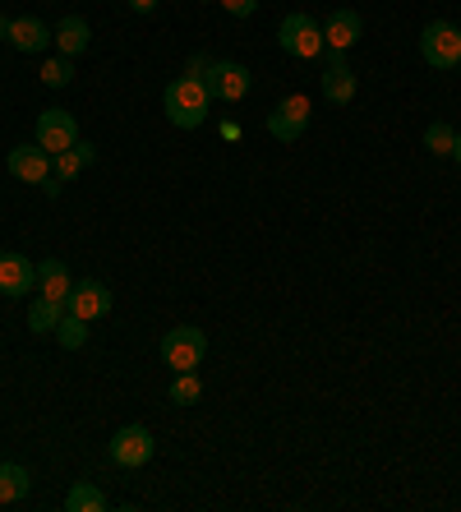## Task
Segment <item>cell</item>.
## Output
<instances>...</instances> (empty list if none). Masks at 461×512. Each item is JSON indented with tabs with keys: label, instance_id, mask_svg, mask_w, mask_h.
I'll list each match as a JSON object with an SVG mask.
<instances>
[{
	"label": "cell",
	"instance_id": "4dcf8cb0",
	"mask_svg": "<svg viewBox=\"0 0 461 512\" xmlns=\"http://www.w3.org/2000/svg\"><path fill=\"white\" fill-rule=\"evenodd\" d=\"M457 28H461V24H457Z\"/></svg>",
	"mask_w": 461,
	"mask_h": 512
},
{
	"label": "cell",
	"instance_id": "e0dca14e",
	"mask_svg": "<svg viewBox=\"0 0 461 512\" xmlns=\"http://www.w3.org/2000/svg\"><path fill=\"white\" fill-rule=\"evenodd\" d=\"M93 162H97L93 143H74V148H65V153L51 157V176H56V180H74L83 167H93Z\"/></svg>",
	"mask_w": 461,
	"mask_h": 512
},
{
	"label": "cell",
	"instance_id": "5bb4252c",
	"mask_svg": "<svg viewBox=\"0 0 461 512\" xmlns=\"http://www.w3.org/2000/svg\"><path fill=\"white\" fill-rule=\"evenodd\" d=\"M51 42L60 47V56H83V51H88V42H93V28H88V19H83V14H65V19L51 28Z\"/></svg>",
	"mask_w": 461,
	"mask_h": 512
},
{
	"label": "cell",
	"instance_id": "603a6c76",
	"mask_svg": "<svg viewBox=\"0 0 461 512\" xmlns=\"http://www.w3.org/2000/svg\"><path fill=\"white\" fill-rule=\"evenodd\" d=\"M452 143H457V130H452L448 120H434V125L425 130V148L434 157H452Z\"/></svg>",
	"mask_w": 461,
	"mask_h": 512
},
{
	"label": "cell",
	"instance_id": "ac0fdd59",
	"mask_svg": "<svg viewBox=\"0 0 461 512\" xmlns=\"http://www.w3.org/2000/svg\"><path fill=\"white\" fill-rule=\"evenodd\" d=\"M65 319V300H51V296H37L28 305V333H56V323Z\"/></svg>",
	"mask_w": 461,
	"mask_h": 512
},
{
	"label": "cell",
	"instance_id": "484cf974",
	"mask_svg": "<svg viewBox=\"0 0 461 512\" xmlns=\"http://www.w3.org/2000/svg\"><path fill=\"white\" fill-rule=\"evenodd\" d=\"M208 65H213V60L203 56V51H194V56H190V74H194V79H203V74H208Z\"/></svg>",
	"mask_w": 461,
	"mask_h": 512
},
{
	"label": "cell",
	"instance_id": "9a60e30c",
	"mask_svg": "<svg viewBox=\"0 0 461 512\" xmlns=\"http://www.w3.org/2000/svg\"><path fill=\"white\" fill-rule=\"evenodd\" d=\"M10 47L24 51V56H37V51L51 47V28L37 19V14H24V19H14L10 24Z\"/></svg>",
	"mask_w": 461,
	"mask_h": 512
},
{
	"label": "cell",
	"instance_id": "7402d4cb",
	"mask_svg": "<svg viewBox=\"0 0 461 512\" xmlns=\"http://www.w3.org/2000/svg\"><path fill=\"white\" fill-rule=\"evenodd\" d=\"M56 342L65 346V351H79V346L88 342V319H79V314L65 310V319L56 323Z\"/></svg>",
	"mask_w": 461,
	"mask_h": 512
},
{
	"label": "cell",
	"instance_id": "8992f818",
	"mask_svg": "<svg viewBox=\"0 0 461 512\" xmlns=\"http://www.w3.org/2000/svg\"><path fill=\"white\" fill-rule=\"evenodd\" d=\"M157 453V439L148 425H120L111 434V462L116 466H148Z\"/></svg>",
	"mask_w": 461,
	"mask_h": 512
},
{
	"label": "cell",
	"instance_id": "30bf717a",
	"mask_svg": "<svg viewBox=\"0 0 461 512\" xmlns=\"http://www.w3.org/2000/svg\"><path fill=\"white\" fill-rule=\"evenodd\" d=\"M323 97L332 107L355 102V70L346 65V51H328V60H323Z\"/></svg>",
	"mask_w": 461,
	"mask_h": 512
},
{
	"label": "cell",
	"instance_id": "6da1fadb",
	"mask_svg": "<svg viewBox=\"0 0 461 512\" xmlns=\"http://www.w3.org/2000/svg\"><path fill=\"white\" fill-rule=\"evenodd\" d=\"M162 111L176 130H199L203 120H208V111H213V93H208L203 79L180 74V79H171V84L162 88Z\"/></svg>",
	"mask_w": 461,
	"mask_h": 512
},
{
	"label": "cell",
	"instance_id": "4fadbf2b",
	"mask_svg": "<svg viewBox=\"0 0 461 512\" xmlns=\"http://www.w3.org/2000/svg\"><path fill=\"white\" fill-rule=\"evenodd\" d=\"M360 33H365V24H360V14L355 10H332L328 24H323V42H328V51H351L355 42H360Z\"/></svg>",
	"mask_w": 461,
	"mask_h": 512
},
{
	"label": "cell",
	"instance_id": "7c38bea8",
	"mask_svg": "<svg viewBox=\"0 0 461 512\" xmlns=\"http://www.w3.org/2000/svg\"><path fill=\"white\" fill-rule=\"evenodd\" d=\"M37 286V263L24 259V254H0V296H28Z\"/></svg>",
	"mask_w": 461,
	"mask_h": 512
},
{
	"label": "cell",
	"instance_id": "f1b7e54d",
	"mask_svg": "<svg viewBox=\"0 0 461 512\" xmlns=\"http://www.w3.org/2000/svg\"><path fill=\"white\" fill-rule=\"evenodd\" d=\"M452 162L461 167V130H457V143H452Z\"/></svg>",
	"mask_w": 461,
	"mask_h": 512
},
{
	"label": "cell",
	"instance_id": "ffe728a7",
	"mask_svg": "<svg viewBox=\"0 0 461 512\" xmlns=\"http://www.w3.org/2000/svg\"><path fill=\"white\" fill-rule=\"evenodd\" d=\"M65 508H70V512H102V508H107V494H102L97 485H83V480H79V485L65 494Z\"/></svg>",
	"mask_w": 461,
	"mask_h": 512
},
{
	"label": "cell",
	"instance_id": "4316f807",
	"mask_svg": "<svg viewBox=\"0 0 461 512\" xmlns=\"http://www.w3.org/2000/svg\"><path fill=\"white\" fill-rule=\"evenodd\" d=\"M157 5H162V0H130V10H134V14H153Z\"/></svg>",
	"mask_w": 461,
	"mask_h": 512
},
{
	"label": "cell",
	"instance_id": "d6986e66",
	"mask_svg": "<svg viewBox=\"0 0 461 512\" xmlns=\"http://www.w3.org/2000/svg\"><path fill=\"white\" fill-rule=\"evenodd\" d=\"M28 489H33V476H28V466H19V462H0V503H19V499H28Z\"/></svg>",
	"mask_w": 461,
	"mask_h": 512
},
{
	"label": "cell",
	"instance_id": "277c9868",
	"mask_svg": "<svg viewBox=\"0 0 461 512\" xmlns=\"http://www.w3.org/2000/svg\"><path fill=\"white\" fill-rule=\"evenodd\" d=\"M420 56H425V65H434V70H457L461 65V28L443 24V19L425 24V33H420Z\"/></svg>",
	"mask_w": 461,
	"mask_h": 512
},
{
	"label": "cell",
	"instance_id": "cb8c5ba5",
	"mask_svg": "<svg viewBox=\"0 0 461 512\" xmlns=\"http://www.w3.org/2000/svg\"><path fill=\"white\" fill-rule=\"evenodd\" d=\"M70 79H74V56H56L42 65V84L47 88H70Z\"/></svg>",
	"mask_w": 461,
	"mask_h": 512
},
{
	"label": "cell",
	"instance_id": "3957f363",
	"mask_svg": "<svg viewBox=\"0 0 461 512\" xmlns=\"http://www.w3.org/2000/svg\"><path fill=\"white\" fill-rule=\"evenodd\" d=\"M162 365L166 370H199L203 356H208V333L203 328H194V323H180V328H171V333L162 337Z\"/></svg>",
	"mask_w": 461,
	"mask_h": 512
},
{
	"label": "cell",
	"instance_id": "ba28073f",
	"mask_svg": "<svg viewBox=\"0 0 461 512\" xmlns=\"http://www.w3.org/2000/svg\"><path fill=\"white\" fill-rule=\"evenodd\" d=\"M203 84H208L213 102H240V97L249 93V84H254V74H249L240 60H213L208 74H203Z\"/></svg>",
	"mask_w": 461,
	"mask_h": 512
},
{
	"label": "cell",
	"instance_id": "52a82bcc",
	"mask_svg": "<svg viewBox=\"0 0 461 512\" xmlns=\"http://www.w3.org/2000/svg\"><path fill=\"white\" fill-rule=\"evenodd\" d=\"M37 148H47L51 157L65 153V148H74L79 143V120L70 116L65 107H47L42 116H37Z\"/></svg>",
	"mask_w": 461,
	"mask_h": 512
},
{
	"label": "cell",
	"instance_id": "2e32d148",
	"mask_svg": "<svg viewBox=\"0 0 461 512\" xmlns=\"http://www.w3.org/2000/svg\"><path fill=\"white\" fill-rule=\"evenodd\" d=\"M74 291V277L65 268V259H42L37 263V296H51V300H70Z\"/></svg>",
	"mask_w": 461,
	"mask_h": 512
},
{
	"label": "cell",
	"instance_id": "5b68a950",
	"mask_svg": "<svg viewBox=\"0 0 461 512\" xmlns=\"http://www.w3.org/2000/svg\"><path fill=\"white\" fill-rule=\"evenodd\" d=\"M309 116H314L309 97L305 93H291V97H282V102L268 111V134L277 143H296V139H305Z\"/></svg>",
	"mask_w": 461,
	"mask_h": 512
},
{
	"label": "cell",
	"instance_id": "9c48e42d",
	"mask_svg": "<svg viewBox=\"0 0 461 512\" xmlns=\"http://www.w3.org/2000/svg\"><path fill=\"white\" fill-rule=\"evenodd\" d=\"M65 310L79 314V319H107L111 314V286L97 282V277H83V282H74L70 300H65Z\"/></svg>",
	"mask_w": 461,
	"mask_h": 512
},
{
	"label": "cell",
	"instance_id": "8fae6325",
	"mask_svg": "<svg viewBox=\"0 0 461 512\" xmlns=\"http://www.w3.org/2000/svg\"><path fill=\"white\" fill-rule=\"evenodd\" d=\"M10 176H19L24 185H47L51 180V153L37 143H19L10 148Z\"/></svg>",
	"mask_w": 461,
	"mask_h": 512
},
{
	"label": "cell",
	"instance_id": "44dd1931",
	"mask_svg": "<svg viewBox=\"0 0 461 512\" xmlns=\"http://www.w3.org/2000/svg\"><path fill=\"white\" fill-rule=\"evenodd\" d=\"M199 397H203V379L194 370H180L171 379V402L176 406H199Z\"/></svg>",
	"mask_w": 461,
	"mask_h": 512
},
{
	"label": "cell",
	"instance_id": "83f0119b",
	"mask_svg": "<svg viewBox=\"0 0 461 512\" xmlns=\"http://www.w3.org/2000/svg\"><path fill=\"white\" fill-rule=\"evenodd\" d=\"M10 24H14V19H5V14H0V42H10Z\"/></svg>",
	"mask_w": 461,
	"mask_h": 512
},
{
	"label": "cell",
	"instance_id": "d4e9b609",
	"mask_svg": "<svg viewBox=\"0 0 461 512\" xmlns=\"http://www.w3.org/2000/svg\"><path fill=\"white\" fill-rule=\"evenodd\" d=\"M217 5H222L231 19H249V14L259 10V0H217Z\"/></svg>",
	"mask_w": 461,
	"mask_h": 512
},
{
	"label": "cell",
	"instance_id": "f546056e",
	"mask_svg": "<svg viewBox=\"0 0 461 512\" xmlns=\"http://www.w3.org/2000/svg\"><path fill=\"white\" fill-rule=\"evenodd\" d=\"M457 70H461V65H457Z\"/></svg>",
	"mask_w": 461,
	"mask_h": 512
},
{
	"label": "cell",
	"instance_id": "7a4b0ae2",
	"mask_svg": "<svg viewBox=\"0 0 461 512\" xmlns=\"http://www.w3.org/2000/svg\"><path fill=\"white\" fill-rule=\"evenodd\" d=\"M277 42H282L286 56H296V60H319L323 51H328V42H323V24L305 10L286 14L282 28H277Z\"/></svg>",
	"mask_w": 461,
	"mask_h": 512
}]
</instances>
